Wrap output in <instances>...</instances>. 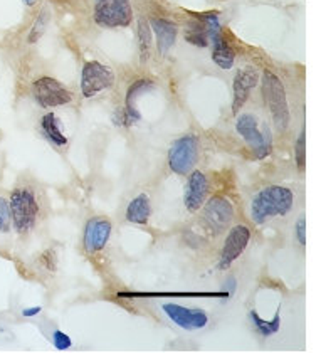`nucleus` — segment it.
<instances>
[{
	"instance_id": "nucleus-1",
	"label": "nucleus",
	"mask_w": 321,
	"mask_h": 353,
	"mask_svg": "<svg viewBox=\"0 0 321 353\" xmlns=\"http://www.w3.org/2000/svg\"><path fill=\"white\" fill-rule=\"evenodd\" d=\"M294 206V192L285 185H267L251 197L247 206L249 219L252 222L263 224L283 217Z\"/></svg>"
},
{
	"instance_id": "nucleus-2",
	"label": "nucleus",
	"mask_w": 321,
	"mask_h": 353,
	"mask_svg": "<svg viewBox=\"0 0 321 353\" xmlns=\"http://www.w3.org/2000/svg\"><path fill=\"white\" fill-rule=\"evenodd\" d=\"M12 227L19 235H27L34 231L41 217V204L37 193L29 185H19L9 199Z\"/></svg>"
},
{
	"instance_id": "nucleus-3",
	"label": "nucleus",
	"mask_w": 321,
	"mask_h": 353,
	"mask_svg": "<svg viewBox=\"0 0 321 353\" xmlns=\"http://www.w3.org/2000/svg\"><path fill=\"white\" fill-rule=\"evenodd\" d=\"M263 98L267 106V111L273 116V121L279 131L286 130L291 120L288 98L281 79L271 71H264L263 74Z\"/></svg>"
},
{
	"instance_id": "nucleus-4",
	"label": "nucleus",
	"mask_w": 321,
	"mask_h": 353,
	"mask_svg": "<svg viewBox=\"0 0 321 353\" xmlns=\"http://www.w3.org/2000/svg\"><path fill=\"white\" fill-rule=\"evenodd\" d=\"M236 130L247 147L254 151L259 160L266 158L273 150V136L267 125H261L259 120L251 113L237 115Z\"/></svg>"
},
{
	"instance_id": "nucleus-5",
	"label": "nucleus",
	"mask_w": 321,
	"mask_h": 353,
	"mask_svg": "<svg viewBox=\"0 0 321 353\" xmlns=\"http://www.w3.org/2000/svg\"><path fill=\"white\" fill-rule=\"evenodd\" d=\"M93 19L101 28H128L133 21V9L130 0H94Z\"/></svg>"
},
{
	"instance_id": "nucleus-6",
	"label": "nucleus",
	"mask_w": 321,
	"mask_h": 353,
	"mask_svg": "<svg viewBox=\"0 0 321 353\" xmlns=\"http://www.w3.org/2000/svg\"><path fill=\"white\" fill-rule=\"evenodd\" d=\"M116 81L115 71L107 64L100 63V61H88L81 69V81H79V88L81 94L85 98H94L100 94L101 91H107L113 88Z\"/></svg>"
},
{
	"instance_id": "nucleus-7",
	"label": "nucleus",
	"mask_w": 321,
	"mask_h": 353,
	"mask_svg": "<svg viewBox=\"0 0 321 353\" xmlns=\"http://www.w3.org/2000/svg\"><path fill=\"white\" fill-rule=\"evenodd\" d=\"M199 140L194 135H185L172 143L168 150V167L177 175H188L197 165Z\"/></svg>"
},
{
	"instance_id": "nucleus-8",
	"label": "nucleus",
	"mask_w": 321,
	"mask_h": 353,
	"mask_svg": "<svg viewBox=\"0 0 321 353\" xmlns=\"http://www.w3.org/2000/svg\"><path fill=\"white\" fill-rule=\"evenodd\" d=\"M32 94L43 108H58V106L69 105L73 101V93L63 83L54 78H49V76H44L32 83Z\"/></svg>"
},
{
	"instance_id": "nucleus-9",
	"label": "nucleus",
	"mask_w": 321,
	"mask_h": 353,
	"mask_svg": "<svg viewBox=\"0 0 321 353\" xmlns=\"http://www.w3.org/2000/svg\"><path fill=\"white\" fill-rule=\"evenodd\" d=\"M251 241V229L244 224H236L230 227L225 235L224 246H222L221 259H219V269H229L241 257V254L247 249Z\"/></svg>"
},
{
	"instance_id": "nucleus-10",
	"label": "nucleus",
	"mask_w": 321,
	"mask_h": 353,
	"mask_svg": "<svg viewBox=\"0 0 321 353\" xmlns=\"http://www.w3.org/2000/svg\"><path fill=\"white\" fill-rule=\"evenodd\" d=\"M202 219L214 233H222V231L229 229L230 222L234 219V207L230 200L222 195H215L210 200L203 202Z\"/></svg>"
},
{
	"instance_id": "nucleus-11",
	"label": "nucleus",
	"mask_w": 321,
	"mask_h": 353,
	"mask_svg": "<svg viewBox=\"0 0 321 353\" xmlns=\"http://www.w3.org/2000/svg\"><path fill=\"white\" fill-rule=\"evenodd\" d=\"M162 311L167 314L170 321L187 332L202 330L209 323V314L200 308H188V306L177 305V303H165L162 305Z\"/></svg>"
},
{
	"instance_id": "nucleus-12",
	"label": "nucleus",
	"mask_w": 321,
	"mask_h": 353,
	"mask_svg": "<svg viewBox=\"0 0 321 353\" xmlns=\"http://www.w3.org/2000/svg\"><path fill=\"white\" fill-rule=\"evenodd\" d=\"M113 226L108 219L104 217H93L86 222L85 237L82 244L88 254H98L107 248L109 237H111Z\"/></svg>"
},
{
	"instance_id": "nucleus-13",
	"label": "nucleus",
	"mask_w": 321,
	"mask_h": 353,
	"mask_svg": "<svg viewBox=\"0 0 321 353\" xmlns=\"http://www.w3.org/2000/svg\"><path fill=\"white\" fill-rule=\"evenodd\" d=\"M259 74L258 71L252 69V67H245V69L237 71L236 78L232 83V115H239L241 109L244 108V105L247 103L249 96H251V91L258 86Z\"/></svg>"
},
{
	"instance_id": "nucleus-14",
	"label": "nucleus",
	"mask_w": 321,
	"mask_h": 353,
	"mask_svg": "<svg viewBox=\"0 0 321 353\" xmlns=\"http://www.w3.org/2000/svg\"><path fill=\"white\" fill-rule=\"evenodd\" d=\"M207 193H209V180L207 175L200 170H192L188 173L187 187L184 193V204L188 212H197L202 208L203 202L207 200Z\"/></svg>"
},
{
	"instance_id": "nucleus-15",
	"label": "nucleus",
	"mask_w": 321,
	"mask_h": 353,
	"mask_svg": "<svg viewBox=\"0 0 321 353\" xmlns=\"http://www.w3.org/2000/svg\"><path fill=\"white\" fill-rule=\"evenodd\" d=\"M152 29L157 36V45H158V52L160 56H167V52L172 49V45L175 44L177 41V25L173 24L172 21L168 19H152Z\"/></svg>"
},
{
	"instance_id": "nucleus-16",
	"label": "nucleus",
	"mask_w": 321,
	"mask_h": 353,
	"mask_svg": "<svg viewBox=\"0 0 321 353\" xmlns=\"http://www.w3.org/2000/svg\"><path fill=\"white\" fill-rule=\"evenodd\" d=\"M152 217V202L146 193H138L126 207V221L138 226H146Z\"/></svg>"
},
{
	"instance_id": "nucleus-17",
	"label": "nucleus",
	"mask_w": 321,
	"mask_h": 353,
	"mask_svg": "<svg viewBox=\"0 0 321 353\" xmlns=\"http://www.w3.org/2000/svg\"><path fill=\"white\" fill-rule=\"evenodd\" d=\"M214 44V51H212V61L217 64L221 69H230L234 66V61H236V52L234 49L230 47L228 41L224 39V34L222 30L215 32L214 36L209 37Z\"/></svg>"
},
{
	"instance_id": "nucleus-18",
	"label": "nucleus",
	"mask_w": 321,
	"mask_h": 353,
	"mask_svg": "<svg viewBox=\"0 0 321 353\" xmlns=\"http://www.w3.org/2000/svg\"><path fill=\"white\" fill-rule=\"evenodd\" d=\"M41 130H43L44 136H46L54 147L63 148L69 143L67 136L64 135L61 121H59V118L56 116L54 113H47V115L41 118Z\"/></svg>"
},
{
	"instance_id": "nucleus-19",
	"label": "nucleus",
	"mask_w": 321,
	"mask_h": 353,
	"mask_svg": "<svg viewBox=\"0 0 321 353\" xmlns=\"http://www.w3.org/2000/svg\"><path fill=\"white\" fill-rule=\"evenodd\" d=\"M153 86V81H150V79H140V81L133 83V85L130 86V89H128L126 93V103H124L126 105V108H124V118L128 120V123H133V121L140 120L135 101H137L143 93L152 89Z\"/></svg>"
},
{
	"instance_id": "nucleus-20",
	"label": "nucleus",
	"mask_w": 321,
	"mask_h": 353,
	"mask_svg": "<svg viewBox=\"0 0 321 353\" xmlns=\"http://www.w3.org/2000/svg\"><path fill=\"white\" fill-rule=\"evenodd\" d=\"M249 320H251V323L256 328V332L261 333V335L273 336L279 332V328H281V310L276 311L273 320H263V318L258 314V311L252 310L251 313H249Z\"/></svg>"
},
{
	"instance_id": "nucleus-21",
	"label": "nucleus",
	"mask_w": 321,
	"mask_h": 353,
	"mask_svg": "<svg viewBox=\"0 0 321 353\" xmlns=\"http://www.w3.org/2000/svg\"><path fill=\"white\" fill-rule=\"evenodd\" d=\"M138 45H140V59L146 63L152 54V29L145 19L138 21Z\"/></svg>"
},
{
	"instance_id": "nucleus-22",
	"label": "nucleus",
	"mask_w": 321,
	"mask_h": 353,
	"mask_svg": "<svg viewBox=\"0 0 321 353\" xmlns=\"http://www.w3.org/2000/svg\"><path fill=\"white\" fill-rule=\"evenodd\" d=\"M47 22H49V10L46 9V7H44V9L39 12V15H37L36 21H34L31 32H29V36H27V43L29 44L37 43V41L43 37L44 30H46V28H47Z\"/></svg>"
},
{
	"instance_id": "nucleus-23",
	"label": "nucleus",
	"mask_w": 321,
	"mask_h": 353,
	"mask_svg": "<svg viewBox=\"0 0 321 353\" xmlns=\"http://www.w3.org/2000/svg\"><path fill=\"white\" fill-rule=\"evenodd\" d=\"M185 39H187V43L199 45V47H206V45H209V41H207L209 37H207V30L203 28V24H197L192 29H188L187 32H185Z\"/></svg>"
},
{
	"instance_id": "nucleus-24",
	"label": "nucleus",
	"mask_w": 321,
	"mask_h": 353,
	"mask_svg": "<svg viewBox=\"0 0 321 353\" xmlns=\"http://www.w3.org/2000/svg\"><path fill=\"white\" fill-rule=\"evenodd\" d=\"M12 231V214H10L9 199L0 195V234H9Z\"/></svg>"
},
{
	"instance_id": "nucleus-25",
	"label": "nucleus",
	"mask_w": 321,
	"mask_h": 353,
	"mask_svg": "<svg viewBox=\"0 0 321 353\" xmlns=\"http://www.w3.org/2000/svg\"><path fill=\"white\" fill-rule=\"evenodd\" d=\"M294 160H296V169L305 172L306 167V131H301L300 138L296 140V148H294Z\"/></svg>"
},
{
	"instance_id": "nucleus-26",
	"label": "nucleus",
	"mask_w": 321,
	"mask_h": 353,
	"mask_svg": "<svg viewBox=\"0 0 321 353\" xmlns=\"http://www.w3.org/2000/svg\"><path fill=\"white\" fill-rule=\"evenodd\" d=\"M52 341H54V347L61 352L67 350V348H71V345H73L69 336L64 332H61V330H56V332L52 333Z\"/></svg>"
},
{
	"instance_id": "nucleus-27",
	"label": "nucleus",
	"mask_w": 321,
	"mask_h": 353,
	"mask_svg": "<svg viewBox=\"0 0 321 353\" xmlns=\"http://www.w3.org/2000/svg\"><path fill=\"white\" fill-rule=\"evenodd\" d=\"M294 237L300 242L301 246H306V215L301 214L300 219L296 221V226H294Z\"/></svg>"
},
{
	"instance_id": "nucleus-28",
	"label": "nucleus",
	"mask_w": 321,
	"mask_h": 353,
	"mask_svg": "<svg viewBox=\"0 0 321 353\" xmlns=\"http://www.w3.org/2000/svg\"><path fill=\"white\" fill-rule=\"evenodd\" d=\"M41 306H34V308H31V310H24L22 311V314H24V317H36V314H39L41 313Z\"/></svg>"
},
{
	"instance_id": "nucleus-29",
	"label": "nucleus",
	"mask_w": 321,
	"mask_h": 353,
	"mask_svg": "<svg viewBox=\"0 0 321 353\" xmlns=\"http://www.w3.org/2000/svg\"><path fill=\"white\" fill-rule=\"evenodd\" d=\"M24 2H25V3H27V6H34V3H36V2H37V0H24Z\"/></svg>"
}]
</instances>
